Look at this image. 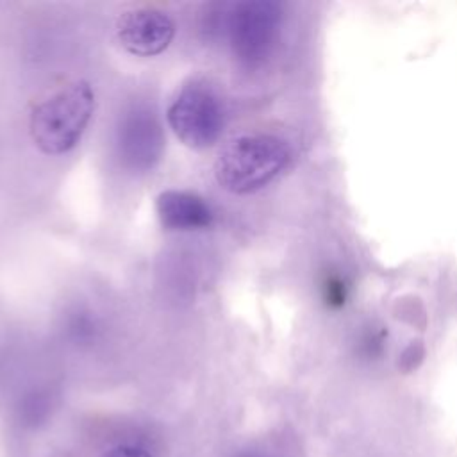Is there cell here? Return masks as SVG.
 <instances>
[{"label":"cell","mask_w":457,"mask_h":457,"mask_svg":"<svg viewBox=\"0 0 457 457\" xmlns=\"http://www.w3.org/2000/svg\"><path fill=\"white\" fill-rule=\"evenodd\" d=\"M116 36L121 46L132 55L154 57L164 52L173 36V20L154 7H137L125 11L116 20Z\"/></svg>","instance_id":"obj_6"},{"label":"cell","mask_w":457,"mask_h":457,"mask_svg":"<svg viewBox=\"0 0 457 457\" xmlns=\"http://www.w3.org/2000/svg\"><path fill=\"white\" fill-rule=\"evenodd\" d=\"M95 111V93L75 80L43 98L30 112V136L45 154L70 152L82 137Z\"/></svg>","instance_id":"obj_2"},{"label":"cell","mask_w":457,"mask_h":457,"mask_svg":"<svg viewBox=\"0 0 457 457\" xmlns=\"http://www.w3.org/2000/svg\"><path fill=\"white\" fill-rule=\"evenodd\" d=\"M168 123L189 148L214 145L225 127L227 109L221 95L204 79L186 82L168 107Z\"/></svg>","instance_id":"obj_4"},{"label":"cell","mask_w":457,"mask_h":457,"mask_svg":"<svg viewBox=\"0 0 457 457\" xmlns=\"http://www.w3.org/2000/svg\"><path fill=\"white\" fill-rule=\"evenodd\" d=\"M291 145L275 134H243L230 139L218 154L214 177L236 195L259 191L277 179L291 162Z\"/></svg>","instance_id":"obj_1"},{"label":"cell","mask_w":457,"mask_h":457,"mask_svg":"<svg viewBox=\"0 0 457 457\" xmlns=\"http://www.w3.org/2000/svg\"><path fill=\"white\" fill-rule=\"evenodd\" d=\"M282 23L284 11L275 0H243L230 5L225 32L234 59L250 70L262 66L278 45Z\"/></svg>","instance_id":"obj_3"},{"label":"cell","mask_w":457,"mask_h":457,"mask_svg":"<svg viewBox=\"0 0 457 457\" xmlns=\"http://www.w3.org/2000/svg\"><path fill=\"white\" fill-rule=\"evenodd\" d=\"M155 212L166 230H198L214 221V211L205 198L184 189H166L155 198Z\"/></svg>","instance_id":"obj_7"},{"label":"cell","mask_w":457,"mask_h":457,"mask_svg":"<svg viewBox=\"0 0 457 457\" xmlns=\"http://www.w3.org/2000/svg\"><path fill=\"white\" fill-rule=\"evenodd\" d=\"M98 457H154V453L150 450L139 446V445L120 443V445H114V446L107 448Z\"/></svg>","instance_id":"obj_8"},{"label":"cell","mask_w":457,"mask_h":457,"mask_svg":"<svg viewBox=\"0 0 457 457\" xmlns=\"http://www.w3.org/2000/svg\"><path fill=\"white\" fill-rule=\"evenodd\" d=\"M237 457H270V455L259 453V452H243V453H239Z\"/></svg>","instance_id":"obj_9"},{"label":"cell","mask_w":457,"mask_h":457,"mask_svg":"<svg viewBox=\"0 0 457 457\" xmlns=\"http://www.w3.org/2000/svg\"><path fill=\"white\" fill-rule=\"evenodd\" d=\"M116 148L130 171L152 170L164 152V132L157 114L146 105L125 111L116 129Z\"/></svg>","instance_id":"obj_5"}]
</instances>
